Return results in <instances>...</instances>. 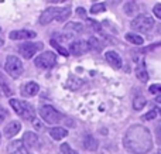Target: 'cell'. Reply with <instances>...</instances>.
<instances>
[{"instance_id": "obj_1", "label": "cell", "mask_w": 161, "mask_h": 154, "mask_svg": "<svg viewBox=\"0 0 161 154\" xmlns=\"http://www.w3.org/2000/svg\"><path fill=\"white\" fill-rule=\"evenodd\" d=\"M123 144L127 150L134 154H146L153 149L151 133L147 127L142 124H134L126 132Z\"/></svg>"}, {"instance_id": "obj_2", "label": "cell", "mask_w": 161, "mask_h": 154, "mask_svg": "<svg viewBox=\"0 0 161 154\" xmlns=\"http://www.w3.org/2000/svg\"><path fill=\"white\" fill-rule=\"evenodd\" d=\"M71 16V7H48L42 11V14L40 16V24L41 25H47L51 21L57 20V21H64L68 17Z\"/></svg>"}, {"instance_id": "obj_3", "label": "cell", "mask_w": 161, "mask_h": 154, "mask_svg": "<svg viewBox=\"0 0 161 154\" xmlns=\"http://www.w3.org/2000/svg\"><path fill=\"white\" fill-rule=\"evenodd\" d=\"M10 105L16 113L24 120H36V110L28 102H23L19 99H10Z\"/></svg>"}, {"instance_id": "obj_4", "label": "cell", "mask_w": 161, "mask_h": 154, "mask_svg": "<svg viewBox=\"0 0 161 154\" xmlns=\"http://www.w3.org/2000/svg\"><path fill=\"white\" fill-rule=\"evenodd\" d=\"M154 25H156V23H154L153 17L146 16V14H140V16H137L131 21L130 27L134 31H139V33H148V31H151L154 28Z\"/></svg>"}, {"instance_id": "obj_5", "label": "cell", "mask_w": 161, "mask_h": 154, "mask_svg": "<svg viewBox=\"0 0 161 154\" xmlns=\"http://www.w3.org/2000/svg\"><path fill=\"white\" fill-rule=\"evenodd\" d=\"M38 112H40V116H41L42 120L50 123V124L59 123V122L62 120V115L55 109V107L51 106V105H42V106L40 107Z\"/></svg>"}, {"instance_id": "obj_6", "label": "cell", "mask_w": 161, "mask_h": 154, "mask_svg": "<svg viewBox=\"0 0 161 154\" xmlns=\"http://www.w3.org/2000/svg\"><path fill=\"white\" fill-rule=\"evenodd\" d=\"M4 69L7 71V74L11 76V78H19L20 75L23 74V64L17 57L14 55H8L7 59H6V64H4Z\"/></svg>"}, {"instance_id": "obj_7", "label": "cell", "mask_w": 161, "mask_h": 154, "mask_svg": "<svg viewBox=\"0 0 161 154\" xmlns=\"http://www.w3.org/2000/svg\"><path fill=\"white\" fill-rule=\"evenodd\" d=\"M34 62H36V65L38 68H41V69H51V68H54V65L57 64V57H55V54L51 52V51H45V52L40 54Z\"/></svg>"}, {"instance_id": "obj_8", "label": "cell", "mask_w": 161, "mask_h": 154, "mask_svg": "<svg viewBox=\"0 0 161 154\" xmlns=\"http://www.w3.org/2000/svg\"><path fill=\"white\" fill-rule=\"evenodd\" d=\"M44 47L42 42H24L19 47V52L24 57L25 59L33 58V55H36L37 51H40L41 48Z\"/></svg>"}, {"instance_id": "obj_9", "label": "cell", "mask_w": 161, "mask_h": 154, "mask_svg": "<svg viewBox=\"0 0 161 154\" xmlns=\"http://www.w3.org/2000/svg\"><path fill=\"white\" fill-rule=\"evenodd\" d=\"M23 144L25 146V149H37L40 147V139L36 133L25 132L23 136Z\"/></svg>"}, {"instance_id": "obj_10", "label": "cell", "mask_w": 161, "mask_h": 154, "mask_svg": "<svg viewBox=\"0 0 161 154\" xmlns=\"http://www.w3.org/2000/svg\"><path fill=\"white\" fill-rule=\"evenodd\" d=\"M38 91H40V86L36 82H27V84H24L20 88V93L24 98H33V96H36L38 93Z\"/></svg>"}, {"instance_id": "obj_11", "label": "cell", "mask_w": 161, "mask_h": 154, "mask_svg": "<svg viewBox=\"0 0 161 154\" xmlns=\"http://www.w3.org/2000/svg\"><path fill=\"white\" fill-rule=\"evenodd\" d=\"M105 57H106V61H108L114 69H120V68H122L123 62L117 52H114V51H108V52L105 54Z\"/></svg>"}, {"instance_id": "obj_12", "label": "cell", "mask_w": 161, "mask_h": 154, "mask_svg": "<svg viewBox=\"0 0 161 154\" xmlns=\"http://www.w3.org/2000/svg\"><path fill=\"white\" fill-rule=\"evenodd\" d=\"M37 34L31 30H14L10 33V38L11 40H28V38H34Z\"/></svg>"}, {"instance_id": "obj_13", "label": "cell", "mask_w": 161, "mask_h": 154, "mask_svg": "<svg viewBox=\"0 0 161 154\" xmlns=\"http://www.w3.org/2000/svg\"><path fill=\"white\" fill-rule=\"evenodd\" d=\"M86 50H88V42L82 41V40L71 42V45H69V51L74 55H80V54H83Z\"/></svg>"}, {"instance_id": "obj_14", "label": "cell", "mask_w": 161, "mask_h": 154, "mask_svg": "<svg viewBox=\"0 0 161 154\" xmlns=\"http://www.w3.org/2000/svg\"><path fill=\"white\" fill-rule=\"evenodd\" d=\"M20 129H21V124H20L19 122H10V123L4 127V135L7 136V137H14V136L20 132Z\"/></svg>"}, {"instance_id": "obj_15", "label": "cell", "mask_w": 161, "mask_h": 154, "mask_svg": "<svg viewBox=\"0 0 161 154\" xmlns=\"http://www.w3.org/2000/svg\"><path fill=\"white\" fill-rule=\"evenodd\" d=\"M83 147H85V150L95 151V150L97 149V140L91 135L85 136V137H83Z\"/></svg>"}, {"instance_id": "obj_16", "label": "cell", "mask_w": 161, "mask_h": 154, "mask_svg": "<svg viewBox=\"0 0 161 154\" xmlns=\"http://www.w3.org/2000/svg\"><path fill=\"white\" fill-rule=\"evenodd\" d=\"M24 149H25V146L23 144V141L21 140H16V141H11V143L7 146V153L8 154H19Z\"/></svg>"}, {"instance_id": "obj_17", "label": "cell", "mask_w": 161, "mask_h": 154, "mask_svg": "<svg viewBox=\"0 0 161 154\" xmlns=\"http://www.w3.org/2000/svg\"><path fill=\"white\" fill-rule=\"evenodd\" d=\"M82 79H79L78 76H74V75H71L69 78H68V81H67V84H65V86L68 88V89H71V91H76V89H79L80 86H82Z\"/></svg>"}, {"instance_id": "obj_18", "label": "cell", "mask_w": 161, "mask_h": 154, "mask_svg": "<svg viewBox=\"0 0 161 154\" xmlns=\"http://www.w3.org/2000/svg\"><path fill=\"white\" fill-rule=\"evenodd\" d=\"M67 135H68V132L64 127H53V129L50 130V136L54 140H61V139H64Z\"/></svg>"}, {"instance_id": "obj_19", "label": "cell", "mask_w": 161, "mask_h": 154, "mask_svg": "<svg viewBox=\"0 0 161 154\" xmlns=\"http://www.w3.org/2000/svg\"><path fill=\"white\" fill-rule=\"evenodd\" d=\"M136 76L140 79V82H147L148 81V72H147V69H146V67H144L143 62L136 68Z\"/></svg>"}, {"instance_id": "obj_20", "label": "cell", "mask_w": 161, "mask_h": 154, "mask_svg": "<svg viewBox=\"0 0 161 154\" xmlns=\"http://www.w3.org/2000/svg\"><path fill=\"white\" fill-rule=\"evenodd\" d=\"M0 88H2L3 93H4L6 96H11V95H13V89H11V86H8L7 79H6L4 75H3V72H0Z\"/></svg>"}, {"instance_id": "obj_21", "label": "cell", "mask_w": 161, "mask_h": 154, "mask_svg": "<svg viewBox=\"0 0 161 154\" xmlns=\"http://www.w3.org/2000/svg\"><path fill=\"white\" fill-rule=\"evenodd\" d=\"M88 48L96 51V52H100V51H102V48H103V44L96 38V37H91V38H89V41H88Z\"/></svg>"}, {"instance_id": "obj_22", "label": "cell", "mask_w": 161, "mask_h": 154, "mask_svg": "<svg viewBox=\"0 0 161 154\" xmlns=\"http://www.w3.org/2000/svg\"><path fill=\"white\" fill-rule=\"evenodd\" d=\"M126 40L131 44H136V45H142L143 44V37H140L139 34H134V33H127L126 34Z\"/></svg>"}, {"instance_id": "obj_23", "label": "cell", "mask_w": 161, "mask_h": 154, "mask_svg": "<svg viewBox=\"0 0 161 154\" xmlns=\"http://www.w3.org/2000/svg\"><path fill=\"white\" fill-rule=\"evenodd\" d=\"M82 30H83V25L79 24V23H69V24L65 25V31H69L72 34L82 33Z\"/></svg>"}, {"instance_id": "obj_24", "label": "cell", "mask_w": 161, "mask_h": 154, "mask_svg": "<svg viewBox=\"0 0 161 154\" xmlns=\"http://www.w3.org/2000/svg\"><path fill=\"white\" fill-rule=\"evenodd\" d=\"M146 105V98L143 95H137L136 98L133 99V107L134 110H142Z\"/></svg>"}, {"instance_id": "obj_25", "label": "cell", "mask_w": 161, "mask_h": 154, "mask_svg": "<svg viewBox=\"0 0 161 154\" xmlns=\"http://www.w3.org/2000/svg\"><path fill=\"white\" fill-rule=\"evenodd\" d=\"M105 10H106V4H105V3H95V4L91 7V13L92 14L102 13V11H105Z\"/></svg>"}, {"instance_id": "obj_26", "label": "cell", "mask_w": 161, "mask_h": 154, "mask_svg": "<svg viewBox=\"0 0 161 154\" xmlns=\"http://www.w3.org/2000/svg\"><path fill=\"white\" fill-rule=\"evenodd\" d=\"M51 45H53L54 48H57V51H58V52L61 54V55H64V57H68V54H69V52H68V51L65 50V48L62 47L61 44H58V42H57L55 40H51Z\"/></svg>"}, {"instance_id": "obj_27", "label": "cell", "mask_w": 161, "mask_h": 154, "mask_svg": "<svg viewBox=\"0 0 161 154\" xmlns=\"http://www.w3.org/2000/svg\"><path fill=\"white\" fill-rule=\"evenodd\" d=\"M61 151H62V154H78V153L75 151V150L71 149V146H69L68 143L61 144Z\"/></svg>"}, {"instance_id": "obj_28", "label": "cell", "mask_w": 161, "mask_h": 154, "mask_svg": "<svg viewBox=\"0 0 161 154\" xmlns=\"http://www.w3.org/2000/svg\"><path fill=\"white\" fill-rule=\"evenodd\" d=\"M136 7H137L136 3H134V2H130L129 4H126L125 10H126V13H127L129 16H131V13H133V8H136Z\"/></svg>"}, {"instance_id": "obj_29", "label": "cell", "mask_w": 161, "mask_h": 154, "mask_svg": "<svg viewBox=\"0 0 161 154\" xmlns=\"http://www.w3.org/2000/svg\"><path fill=\"white\" fill-rule=\"evenodd\" d=\"M148 91H150L151 93H161V84H154V85H151V86L148 88Z\"/></svg>"}, {"instance_id": "obj_30", "label": "cell", "mask_w": 161, "mask_h": 154, "mask_svg": "<svg viewBox=\"0 0 161 154\" xmlns=\"http://www.w3.org/2000/svg\"><path fill=\"white\" fill-rule=\"evenodd\" d=\"M153 13L156 14V17H157V19H160V20H161V3H158V4H156V6H154V8H153Z\"/></svg>"}, {"instance_id": "obj_31", "label": "cell", "mask_w": 161, "mask_h": 154, "mask_svg": "<svg viewBox=\"0 0 161 154\" xmlns=\"http://www.w3.org/2000/svg\"><path fill=\"white\" fill-rule=\"evenodd\" d=\"M6 116H7V110H6L3 106H0V123H3V120L6 119Z\"/></svg>"}, {"instance_id": "obj_32", "label": "cell", "mask_w": 161, "mask_h": 154, "mask_svg": "<svg viewBox=\"0 0 161 154\" xmlns=\"http://www.w3.org/2000/svg\"><path fill=\"white\" fill-rule=\"evenodd\" d=\"M154 118H156V110H150V112L144 116L146 120H151V119H154Z\"/></svg>"}, {"instance_id": "obj_33", "label": "cell", "mask_w": 161, "mask_h": 154, "mask_svg": "<svg viewBox=\"0 0 161 154\" xmlns=\"http://www.w3.org/2000/svg\"><path fill=\"white\" fill-rule=\"evenodd\" d=\"M76 13H78V16H80V17H85L86 11H85V8H82V7H78V8H76Z\"/></svg>"}, {"instance_id": "obj_34", "label": "cell", "mask_w": 161, "mask_h": 154, "mask_svg": "<svg viewBox=\"0 0 161 154\" xmlns=\"http://www.w3.org/2000/svg\"><path fill=\"white\" fill-rule=\"evenodd\" d=\"M19 154H33V153H30L27 149H24V150H23V151H20Z\"/></svg>"}, {"instance_id": "obj_35", "label": "cell", "mask_w": 161, "mask_h": 154, "mask_svg": "<svg viewBox=\"0 0 161 154\" xmlns=\"http://www.w3.org/2000/svg\"><path fill=\"white\" fill-rule=\"evenodd\" d=\"M156 101H157V103H161V95L157 96V99H156Z\"/></svg>"}]
</instances>
